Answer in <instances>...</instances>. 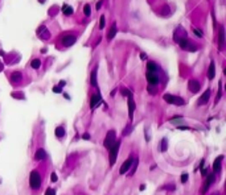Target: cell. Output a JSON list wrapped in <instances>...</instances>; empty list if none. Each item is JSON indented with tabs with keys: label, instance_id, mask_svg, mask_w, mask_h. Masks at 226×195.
Returning <instances> with one entry per match:
<instances>
[{
	"label": "cell",
	"instance_id": "42",
	"mask_svg": "<svg viewBox=\"0 0 226 195\" xmlns=\"http://www.w3.org/2000/svg\"><path fill=\"white\" fill-rule=\"evenodd\" d=\"M63 86H65V82L61 81V82H60V87H63Z\"/></svg>",
	"mask_w": 226,
	"mask_h": 195
},
{
	"label": "cell",
	"instance_id": "20",
	"mask_svg": "<svg viewBox=\"0 0 226 195\" xmlns=\"http://www.w3.org/2000/svg\"><path fill=\"white\" fill-rule=\"evenodd\" d=\"M147 71L148 73H156L157 71V66H156L155 62H152V61L148 62L147 63Z\"/></svg>",
	"mask_w": 226,
	"mask_h": 195
},
{
	"label": "cell",
	"instance_id": "2",
	"mask_svg": "<svg viewBox=\"0 0 226 195\" xmlns=\"http://www.w3.org/2000/svg\"><path fill=\"white\" fill-rule=\"evenodd\" d=\"M119 148H120V143L119 141H115V144L109 149V162H110L111 166L116 161V156H118V152H119Z\"/></svg>",
	"mask_w": 226,
	"mask_h": 195
},
{
	"label": "cell",
	"instance_id": "29",
	"mask_svg": "<svg viewBox=\"0 0 226 195\" xmlns=\"http://www.w3.org/2000/svg\"><path fill=\"white\" fill-rule=\"evenodd\" d=\"M122 94H123V96H127V98H131V96H132V92L130 90H127V88H123Z\"/></svg>",
	"mask_w": 226,
	"mask_h": 195
},
{
	"label": "cell",
	"instance_id": "1",
	"mask_svg": "<svg viewBox=\"0 0 226 195\" xmlns=\"http://www.w3.org/2000/svg\"><path fill=\"white\" fill-rule=\"evenodd\" d=\"M29 186L32 189H38L41 186V175L37 170L31 171V175H29Z\"/></svg>",
	"mask_w": 226,
	"mask_h": 195
},
{
	"label": "cell",
	"instance_id": "27",
	"mask_svg": "<svg viewBox=\"0 0 226 195\" xmlns=\"http://www.w3.org/2000/svg\"><path fill=\"white\" fill-rule=\"evenodd\" d=\"M204 165H205V161L202 160L201 164H200V170H201V175H202V177H205V174H206V169H205Z\"/></svg>",
	"mask_w": 226,
	"mask_h": 195
},
{
	"label": "cell",
	"instance_id": "30",
	"mask_svg": "<svg viewBox=\"0 0 226 195\" xmlns=\"http://www.w3.org/2000/svg\"><path fill=\"white\" fill-rule=\"evenodd\" d=\"M193 33H195L197 37H202V32H201L198 28H193Z\"/></svg>",
	"mask_w": 226,
	"mask_h": 195
},
{
	"label": "cell",
	"instance_id": "34",
	"mask_svg": "<svg viewBox=\"0 0 226 195\" xmlns=\"http://www.w3.org/2000/svg\"><path fill=\"white\" fill-rule=\"evenodd\" d=\"M131 129H132V128H131V125H128V127H127V129H126L124 132H123V135H124V136H127V135H128L130 132H131Z\"/></svg>",
	"mask_w": 226,
	"mask_h": 195
},
{
	"label": "cell",
	"instance_id": "41",
	"mask_svg": "<svg viewBox=\"0 0 226 195\" xmlns=\"http://www.w3.org/2000/svg\"><path fill=\"white\" fill-rule=\"evenodd\" d=\"M139 189H140V191H143V190H144V189H145V185H141V186H140V187H139Z\"/></svg>",
	"mask_w": 226,
	"mask_h": 195
},
{
	"label": "cell",
	"instance_id": "36",
	"mask_svg": "<svg viewBox=\"0 0 226 195\" xmlns=\"http://www.w3.org/2000/svg\"><path fill=\"white\" fill-rule=\"evenodd\" d=\"M53 92H61V87L60 86H54L53 87Z\"/></svg>",
	"mask_w": 226,
	"mask_h": 195
},
{
	"label": "cell",
	"instance_id": "19",
	"mask_svg": "<svg viewBox=\"0 0 226 195\" xmlns=\"http://www.w3.org/2000/svg\"><path fill=\"white\" fill-rule=\"evenodd\" d=\"M90 82H91V86L93 87H97V67H94V70L91 71V78H90Z\"/></svg>",
	"mask_w": 226,
	"mask_h": 195
},
{
	"label": "cell",
	"instance_id": "32",
	"mask_svg": "<svg viewBox=\"0 0 226 195\" xmlns=\"http://www.w3.org/2000/svg\"><path fill=\"white\" fill-rule=\"evenodd\" d=\"M104 28V16H100V24H99V29Z\"/></svg>",
	"mask_w": 226,
	"mask_h": 195
},
{
	"label": "cell",
	"instance_id": "28",
	"mask_svg": "<svg viewBox=\"0 0 226 195\" xmlns=\"http://www.w3.org/2000/svg\"><path fill=\"white\" fill-rule=\"evenodd\" d=\"M83 13H85L86 16H90L91 15V10H90V5H89V4H86V5L83 7Z\"/></svg>",
	"mask_w": 226,
	"mask_h": 195
},
{
	"label": "cell",
	"instance_id": "26",
	"mask_svg": "<svg viewBox=\"0 0 226 195\" xmlns=\"http://www.w3.org/2000/svg\"><path fill=\"white\" fill-rule=\"evenodd\" d=\"M31 66H32L33 69H38V67L41 66V61H40V59H37V58L33 59V61L31 62Z\"/></svg>",
	"mask_w": 226,
	"mask_h": 195
},
{
	"label": "cell",
	"instance_id": "13",
	"mask_svg": "<svg viewBox=\"0 0 226 195\" xmlns=\"http://www.w3.org/2000/svg\"><path fill=\"white\" fill-rule=\"evenodd\" d=\"M209 96H210V90H206L202 95H201V98L198 99V102H197V104L198 105H202V104H205V103L209 100Z\"/></svg>",
	"mask_w": 226,
	"mask_h": 195
},
{
	"label": "cell",
	"instance_id": "11",
	"mask_svg": "<svg viewBox=\"0 0 226 195\" xmlns=\"http://www.w3.org/2000/svg\"><path fill=\"white\" fill-rule=\"evenodd\" d=\"M200 83H198L197 81H195V79H190L188 83V88L190 92H198L200 91Z\"/></svg>",
	"mask_w": 226,
	"mask_h": 195
},
{
	"label": "cell",
	"instance_id": "24",
	"mask_svg": "<svg viewBox=\"0 0 226 195\" xmlns=\"http://www.w3.org/2000/svg\"><path fill=\"white\" fill-rule=\"evenodd\" d=\"M138 164H139V160L136 157H134V160H132V169H130V170H131V175H132V174H135L136 167H138Z\"/></svg>",
	"mask_w": 226,
	"mask_h": 195
},
{
	"label": "cell",
	"instance_id": "6",
	"mask_svg": "<svg viewBox=\"0 0 226 195\" xmlns=\"http://www.w3.org/2000/svg\"><path fill=\"white\" fill-rule=\"evenodd\" d=\"M145 77H147V81H148V83H150V86H156L157 83H159V75L156 74V73H148L147 71V74H145Z\"/></svg>",
	"mask_w": 226,
	"mask_h": 195
},
{
	"label": "cell",
	"instance_id": "8",
	"mask_svg": "<svg viewBox=\"0 0 226 195\" xmlns=\"http://www.w3.org/2000/svg\"><path fill=\"white\" fill-rule=\"evenodd\" d=\"M100 102H102V96H100V94H94V95H91V98H90V108L94 109L97 105H99Z\"/></svg>",
	"mask_w": 226,
	"mask_h": 195
},
{
	"label": "cell",
	"instance_id": "3",
	"mask_svg": "<svg viewBox=\"0 0 226 195\" xmlns=\"http://www.w3.org/2000/svg\"><path fill=\"white\" fill-rule=\"evenodd\" d=\"M164 100L169 104H175V105H184L185 104V100L180 98V96H176V95H171V94H165L164 95Z\"/></svg>",
	"mask_w": 226,
	"mask_h": 195
},
{
	"label": "cell",
	"instance_id": "9",
	"mask_svg": "<svg viewBox=\"0 0 226 195\" xmlns=\"http://www.w3.org/2000/svg\"><path fill=\"white\" fill-rule=\"evenodd\" d=\"M75 36H73V34H66V36H63L62 37V43L65 45V46H72L73 43L75 42Z\"/></svg>",
	"mask_w": 226,
	"mask_h": 195
},
{
	"label": "cell",
	"instance_id": "7",
	"mask_svg": "<svg viewBox=\"0 0 226 195\" xmlns=\"http://www.w3.org/2000/svg\"><path fill=\"white\" fill-rule=\"evenodd\" d=\"M132 160H134V157H128L127 160H126L124 162H123V165L120 166V170H119V173L120 174H126L127 171L131 169V165H132Z\"/></svg>",
	"mask_w": 226,
	"mask_h": 195
},
{
	"label": "cell",
	"instance_id": "35",
	"mask_svg": "<svg viewBox=\"0 0 226 195\" xmlns=\"http://www.w3.org/2000/svg\"><path fill=\"white\" fill-rule=\"evenodd\" d=\"M165 145H167V140L164 139L163 141H161V150H165V149H167V148H165Z\"/></svg>",
	"mask_w": 226,
	"mask_h": 195
},
{
	"label": "cell",
	"instance_id": "25",
	"mask_svg": "<svg viewBox=\"0 0 226 195\" xmlns=\"http://www.w3.org/2000/svg\"><path fill=\"white\" fill-rule=\"evenodd\" d=\"M169 123H172V124H182V118H180V116L171 118L169 119Z\"/></svg>",
	"mask_w": 226,
	"mask_h": 195
},
{
	"label": "cell",
	"instance_id": "17",
	"mask_svg": "<svg viewBox=\"0 0 226 195\" xmlns=\"http://www.w3.org/2000/svg\"><path fill=\"white\" fill-rule=\"evenodd\" d=\"M223 43H225V36H223V28H220V34H218V45H220V49L223 48Z\"/></svg>",
	"mask_w": 226,
	"mask_h": 195
},
{
	"label": "cell",
	"instance_id": "43",
	"mask_svg": "<svg viewBox=\"0 0 226 195\" xmlns=\"http://www.w3.org/2000/svg\"><path fill=\"white\" fill-rule=\"evenodd\" d=\"M216 195H220V194H216Z\"/></svg>",
	"mask_w": 226,
	"mask_h": 195
},
{
	"label": "cell",
	"instance_id": "10",
	"mask_svg": "<svg viewBox=\"0 0 226 195\" xmlns=\"http://www.w3.org/2000/svg\"><path fill=\"white\" fill-rule=\"evenodd\" d=\"M127 103H128V118H130V120L132 121V119H134V112H135V102L132 99V96L128 98Z\"/></svg>",
	"mask_w": 226,
	"mask_h": 195
},
{
	"label": "cell",
	"instance_id": "33",
	"mask_svg": "<svg viewBox=\"0 0 226 195\" xmlns=\"http://www.w3.org/2000/svg\"><path fill=\"white\" fill-rule=\"evenodd\" d=\"M186 181H188V174H182V175H181V182L185 183Z\"/></svg>",
	"mask_w": 226,
	"mask_h": 195
},
{
	"label": "cell",
	"instance_id": "12",
	"mask_svg": "<svg viewBox=\"0 0 226 195\" xmlns=\"http://www.w3.org/2000/svg\"><path fill=\"white\" fill-rule=\"evenodd\" d=\"M222 160H223V156H220V157L216 158V161L213 162V171L214 173H220L221 170V164H222Z\"/></svg>",
	"mask_w": 226,
	"mask_h": 195
},
{
	"label": "cell",
	"instance_id": "39",
	"mask_svg": "<svg viewBox=\"0 0 226 195\" xmlns=\"http://www.w3.org/2000/svg\"><path fill=\"white\" fill-rule=\"evenodd\" d=\"M83 139H85V140H90V135H87V133L83 135Z\"/></svg>",
	"mask_w": 226,
	"mask_h": 195
},
{
	"label": "cell",
	"instance_id": "4",
	"mask_svg": "<svg viewBox=\"0 0 226 195\" xmlns=\"http://www.w3.org/2000/svg\"><path fill=\"white\" fill-rule=\"evenodd\" d=\"M177 43H179L180 48H181V49H184V50H189V52H196V50H197V46H196V45H193V43H192L186 37L180 38V40L177 41Z\"/></svg>",
	"mask_w": 226,
	"mask_h": 195
},
{
	"label": "cell",
	"instance_id": "37",
	"mask_svg": "<svg viewBox=\"0 0 226 195\" xmlns=\"http://www.w3.org/2000/svg\"><path fill=\"white\" fill-rule=\"evenodd\" d=\"M50 178H52V182H57V174L56 173H52V177H50Z\"/></svg>",
	"mask_w": 226,
	"mask_h": 195
},
{
	"label": "cell",
	"instance_id": "22",
	"mask_svg": "<svg viewBox=\"0 0 226 195\" xmlns=\"http://www.w3.org/2000/svg\"><path fill=\"white\" fill-rule=\"evenodd\" d=\"M54 133H56V136L58 137V139H61V137L65 136V128L63 127H57L56 130H54Z\"/></svg>",
	"mask_w": 226,
	"mask_h": 195
},
{
	"label": "cell",
	"instance_id": "5",
	"mask_svg": "<svg viewBox=\"0 0 226 195\" xmlns=\"http://www.w3.org/2000/svg\"><path fill=\"white\" fill-rule=\"evenodd\" d=\"M116 141V135H115V130H109L106 135V139H104L103 141V145L106 149H110L111 146L115 144Z\"/></svg>",
	"mask_w": 226,
	"mask_h": 195
},
{
	"label": "cell",
	"instance_id": "31",
	"mask_svg": "<svg viewBox=\"0 0 226 195\" xmlns=\"http://www.w3.org/2000/svg\"><path fill=\"white\" fill-rule=\"evenodd\" d=\"M45 195H56V191H54V189H48L45 191Z\"/></svg>",
	"mask_w": 226,
	"mask_h": 195
},
{
	"label": "cell",
	"instance_id": "14",
	"mask_svg": "<svg viewBox=\"0 0 226 195\" xmlns=\"http://www.w3.org/2000/svg\"><path fill=\"white\" fill-rule=\"evenodd\" d=\"M213 182H214V174L212 173V174H209V175H208V178H206V183H205V185L202 186V192L206 191L208 187H209V186H210Z\"/></svg>",
	"mask_w": 226,
	"mask_h": 195
},
{
	"label": "cell",
	"instance_id": "16",
	"mask_svg": "<svg viewBox=\"0 0 226 195\" xmlns=\"http://www.w3.org/2000/svg\"><path fill=\"white\" fill-rule=\"evenodd\" d=\"M44 158H46V152H45L44 149H38L37 152L35 153V160L41 161V160H44Z\"/></svg>",
	"mask_w": 226,
	"mask_h": 195
},
{
	"label": "cell",
	"instance_id": "40",
	"mask_svg": "<svg viewBox=\"0 0 226 195\" xmlns=\"http://www.w3.org/2000/svg\"><path fill=\"white\" fill-rule=\"evenodd\" d=\"M140 58H141V59H145V58H147V56H145L144 53H143V54H140Z\"/></svg>",
	"mask_w": 226,
	"mask_h": 195
},
{
	"label": "cell",
	"instance_id": "15",
	"mask_svg": "<svg viewBox=\"0 0 226 195\" xmlns=\"http://www.w3.org/2000/svg\"><path fill=\"white\" fill-rule=\"evenodd\" d=\"M216 77V65H214V62L212 61L210 65H209V70H208V78L209 79H213Z\"/></svg>",
	"mask_w": 226,
	"mask_h": 195
},
{
	"label": "cell",
	"instance_id": "18",
	"mask_svg": "<svg viewBox=\"0 0 226 195\" xmlns=\"http://www.w3.org/2000/svg\"><path fill=\"white\" fill-rule=\"evenodd\" d=\"M11 81H12L13 83H19V82L21 81V73H19V71L12 73V75H11Z\"/></svg>",
	"mask_w": 226,
	"mask_h": 195
},
{
	"label": "cell",
	"instance_id": "38",
	"mask_svg": "<svg viewBox=\"0 0 226 195\" xmlns=\"http://www.w3.org/2000/svg\"><path fill=\"white\" fill-rule=\"evenodd\" d=\"M100 7H102V1H98L97 3V10H99Z\"/></svg>",
	"mask_w": 226,
	"mask_h": 195
},
{
	"label": "cell",
	"instance_id": "21",
	"mask_svg": "<svg viewBox=\"0 0 226 195\" xmlns=\"http://www.w3.org/2000/svg\"><path fill=\"white\" fill-rule=\"evenodd\" d=\"M115 34H116V24L114 22L113 26H111V29H110V32L107 33V38H109V40H113V38L115 37Z\"/></svg>",
	"mask_w": 226,
	"mask_h": 195
},
{
	"label": "cell",
	"instance_id": "23",
	"mask_svg": "<svg viewBox=\"0 0 226 195\" xmlns=\"http://www.w3.org/2000/svg\"><path fill=\"white\" fill-rule=\"evenodd\" d=\"M62 12H63V15L70 16V15H73V8L70 5H68V4H65V5L62 7Z\"/></svg>",
	"mask_w": 226,
	"mask_h": 195
}]
</instances>
